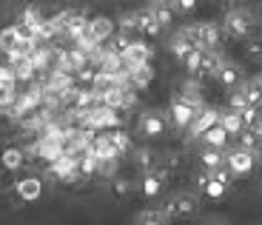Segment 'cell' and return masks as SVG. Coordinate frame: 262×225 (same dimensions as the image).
I'll return each mask as SVG.
<instances>
[{
    "label": "cell",
    "instance_id": "obj_1",
    "mask_svg": "<svg viewBox=\"0 0 262 225\" xmlns=\"http://www.w3.org/2000/svg\"><path fill=\"white\" fill-rule=\"evenodd\" d=\"M223 29H225V34H231L236 40H248L256 32V17L248 9H228L223 17Z\"/></svg>",
    "mask_w": 262,
    "mask_h": 225
},
{
    "label": "cell",
    "instance_id": "obj_2",
    "mask_svg": "<svg viewBox=\"0 0 262 225\" xmlns=\"http://www.w3.org/2000/svg\"><path fill=\"white\" fill-rule=\"evenodd\" d=\"M231 177H234V174H231L228 168H214V171L205 168V171L196 177V186H200V191H203L205 197L220 199V197H225V191L231 188Z\"/></svg>",
    "mask_w": 262,
    "mask_h": 225
},
{
    "label": "cell",
    "instance_id": "obj_3",
    "mask_svg": "<svg viewBox=\"0 0 262 225\" xmlns=\"http://www.w3.org/2000/svg\"><path fill=\"white\" fill-rule=\"evenodd\" d=\"M188 37L194 40L196 49H216L220 46V40H223V29L211 23V20H200V23H188L185 26Z\"/></svg>",
    "mask_w": 262,
    "mask_h": 225
},
{
    "label": "cell",
    "instance_id": "obj_4",
    "mask_svg": "<svg viewBox=\"0 0 262 225\" xmlns=\"http://www.w3.org/2000/svg\"><path fill=\"white\" fill-rule=\"evenodd\" d=\"M196 194H191V191H177V194H171L168 197V202H165V211H168V217L171 219H185V217H191V214L196 211Z\"/></svg>",
    "mask_w": 262,
    "mask_h": 225
},
{
    "label": "cell",
    "instance_id": "obj_5",
    "mask_svg": "<svg viewBox=\"0 0 262 225\" xmlns=\"http://www.w3.org/2000/svg\"><path fill=\"white\" fill-rule=\"evenodd\" d=\"M83 123L89 128H120V111L117 108H108V106H94V108H85V117Z\"/></svg>",
    "mask_w": 262,
    "mask_h": 225
},
{
    "label": "cell",
    "instance_id": "obj_6",
    "mask_svg": "<svg viewBox=\"0 0 262 225\" xmlns=\"http://www.w3.org/2000/svg\"><path fill=\"white\" fill-rule=\"evenodd\" d=\"M137 128L143 137L154 140V137H163L165 128H168V117H165V111H157V108H148V111L140 114L137 120Z\"/></svg>",
    "mask_w": 262,
    "mask_h": 225
},
{
    "label": "cell",
    "instance_id": "obj_7",
    "mask_svg": "<svg viewBox=\"0 0 262 225\" xmlns=\"http://www.w3.org/2000/svg\"><path fill=\"white\" fill-rule=\"evenodd\" d=\"M254 166H256V157H254V151H248V148H234V151L225 154V168H228L234 177L251 174Z\"/></svg>",
    "mask_w": 262,
    "mask_h": 225
},
{
    "label": "cell",
    "instance_id": "obj_8",
    "mask_svg": "<svg viewBox=\"0 0 262 225\" xmlns=\"http://www.w3.org/2000/svg\"><path fill=\"white\" fill-rule=\"evenodd\" d=\"M196 111H200V108L191 106V103H185V100L177 94V97L171 100V106H168V120H171L177 128H188L191 123H194Z\"/></svg>",
    "mask_w": 262,
    "mask_h": 225
},
{
    "label": "cell",
    "instance_id": "obj_9",
    "mask_svg": "<svg viewBox=\"0 0 262 225\" xmlns=\"http://www.w3.org/2000/svg\"><path fill=\"white\" fill-rule=\"evenodd\" d=\"M154 57V49L145 43V40H131L128 46L123 49V63L125 66H140V63H151Z\"/></svg>",
    "mask_w": 262,
    "mask_h": 225
},
{
    "label": "cell",
    "instance_id": "obj_10",
    "mask_svg": "<svg viewBox=\"0 0 262 225\" xmlns=\"http://www.w3.org/2000/svg\"><path fill=\"white\" fill-rule=\"evenodd\" d=\"M100 103H103V106H108V108H117V111H123V108L134 106V88L123 83V86L112 88V92H105L103 97H100Z\"/></svg>",
    "mask_w": 262,
    "mask_h": 225
},
{
    "label": "cell",
    "instance_id": "obj_11",
    "mask_svg": "<svg viewBox=\"0 0 262 225\" xmlns=\"http://www.w3.org/2000/svg\"><path fill=\"white\" fill-rule=\"evenodd\" d=\"M85 34L94 40V43H105V40L114 37V20L112 17H92L89 20V26H85Z\"/></svg>",
    "mask_w": 262,
    "mask_h": 225
},
{
    "label": "cell",
    "instance_id": "obj_12",
    "mask_svg": "<svg viewBox=\"0 0 262 225\" xmlns=\"http://www.w3.org/2000/svg\"><path fill=\"white\" fill-rule=\"evenodd\" d=\"M14 194H17L23 202H34V199L43 197V179L40 177H23L14 183Z\"/></svg>",
    "mask_w": 262,
    "mask_h": 225
},
{
    "label": "cell",
    "instance_id": "obj_13",
    "mask_svg": "<svg viewBox=\"0 0 262 225\" xmlns=\"http://www.w3.org/2000/svg\"><path fill=\"white\" fill-rule=\"evenodd\" d=\"M154 80V69L151 63H140V66H125V83L131 88H145Z\"/></svg>",
    "mask_w": 262,
    "mask_h": 225
},
{
    "label": "cell",
    "instance_id": "obj_14",
    "mask_svg": "<svg viewBox=\"0 0 262 225\" xmlns=\"http://www.w3.org/2000/svg\"><path fill=\"white\" fill-rule=\"evenodd\" d=\"M216 123H220V111H216V108H208V106H203L200 108V111H196V117H194V123H191V134H194V137H203L205 131H208L211 126H216Z\"/></svg>",
    "mask_w": 262,
    "mask_h": 225
},
{
    "label": "cell",
    "instance_id": "obj_15",
    "mask_svg": "<svg viewBox=\"0 0 262 225\" xmlns=\"http://www.w3.org/2000/svg\"><path fill=\"white\" fill-rule=\"evenodd\" d=\"M34 151L40 154L43 160H49V163H54V160H60L66 154V143L63 140H57V137H40V143H37V148Z\"/></svg>",
    "mask_w": 262,
    "mask_h": 225
},
{
    "label": "cell",
    "instance_id": "obj_16",
    "mask_svg": "<svg viewBox=\"0 0 262 225\" xmlns=\"http://www.w3.org/2000/svg\"><path fill=\"white\" fill-rule=\"evenodd\" d=\"M163 186H165V171H160V168H151V171L143 174L140 191H143L145 197H157V194L163 191Z\"/></svg>",
    "mask_w": 262,
    "mask_h": 225
},
{
    "label": "cell",
    "instance_id": "obj_17",
    "mask_svg": "<svg viewBox=\"0 0 262 225\" xmlns=\"http://www.w3.org/2000/svg\"><path fill=\"white\" fill-rule=\"evenodd\" d=\"M214 77L220 80V83H223L225 88H236V86H239V83L245 80V77H243V69L236 66V63H231V60H225L223 66H220V72H216Z\"/></svg>",
    "mask_w": 262,
    "mask_h": 225
},
{
    "label": "cell",
    "instance_id": "obj_18",
    "mask_svg": "<svg viewBox=\"0 0 262 225\" xmlns=\"http://www.w3.org/2000/svg\"><path fill=\"white\" fill-rule=\"evenodd\" d=\"M0 166L6 168V171H20V168L26 166V151L17 146H9L0 151Z\"/></svg>",
    "mask_w": 262,
    "mask_h": 225
},
{
    "label": "cell",
    "instance_id": "obj_19",
    "mask_svg": "<svg viewBox=\"0 0 262 225\" xmlns=\"http://www.w3.org/2000/svg\"><path fill=\"white\" fill-rule=\"evenodd\" d=\"M134 225H171V217L165 208H143L134 217Z\"/></svg>",
    "mask_w": 262,
    "mask_h": 225
},
{
    "label": "cell",
    "instance_id": "obj_20",
    "mask_svg": "<svg viewBox=\"0 0 262 225\" xmlns=\"http://www.w3.org/2000/svg\"><path fill=\"white\" fill-rule=\"evenodd\" d=\"M220 126L228 131V137H239V134L245 131V120H243L239 111L228 108V111H220Z\"/></svg>",
    "mask_w": 262,
    "mask_h": 225
},
{
    "label": "cell",
    "instance_id": "obj_21",
    "mask_svg": "<svg viewBox=\"0 0 262 225\" xmlns=\"http://www.w3.org/2000/svg\"><path fill=\"white\" fill-rule=\"evenodd\" d=\"M168 49H171V54H174V57L185 60V57H188V54L196 49V46H194V40L188 37V32H185V29H180V32L174 34V37H171Z\"/></svg>",
    "mask_w": 262,
    "mask_h": 225
},
{
    "label": "cell",
    "instance_id": "obj_22",
    "mask_svg": "<svg viewBox=\"0 0 262 225\" xmlns=\"http://www.w3.org/2000/svg\"><path fill=\"white\" fill-rule=\"evenodd\" d=\"M89 148H92L100 160H120V151L114 148V143H112V137H108V134H97V137L92 140V146H89Z\"/></svg>",
    "mask_w": 262,
    "mask_h": 225
},
{
    "label": "cell",
    "instance_id": "obj_23",
    "mask_svg": "<svg viewBox=\"0 0 262 225\" xmlns=\"http://www.w3.org/2000/svg\"><path fill=\"white\" fill-rule=\"evenodd\" d=\"M145 9L151 12V17L157 20V26H160V29H168L171 23H174V9H171L168 3H163V0H151Z\"/></svg>",
    "mask_w": 262,
    "mask_h": 225
},
{
    "label": "cell",
    "instance_id": "obj_24",
    "mask_svg": "<svg viewBox=\"0 0 262 225\" xmlns=\"http://www.w3.org/2000/svg\"><path fill=\"white\" fill-rule=\"evenodd\" d=\"M236 88L248 97L251 106H259V103H262V77H245Z\"/></svg>",
    "mask_w": 262,
    "mask_h": 225
},
{
    "label": "cell",
    "instance_id": "obj_25",
    "mask_svg": "<svg viewBox=\"0 0 262 225\" xmlns=\"http://www.w3.org/2000/svg\"><path fill=\"white\" fill-rule=\"evenodd\" d=\"M200 160H203V168H208V171L225 168V148H208L205 146V151L200 154Z\"/></svg>",
    "mask_w": 262,
    "mask_h": 225
},
{
    "label": "cell",
    "instance_id": "obj_26",
    "mask_svg": "<svg viewBox=\"0 0 262 225\" xmlns=\"http://www.w3.org/2000/svg\"><path fill=\"white\" fill-rule=\"evenodd\" d=\"M203 140H205V146H208V148H225V146H228V131L216 123V126H211L208 131L203 134Z\"/></svg>",
    "mask_w": 262,
    "mask_h": 225
},
{
    "label": "cell",
    "instance_id": "obj_27",
    "mask_svg": "<svg viewBox=\"0 0 262 225\" xmlns=\"http://www.w3.org/2000/svg\"><path fill=\"white\" fill-rule=\"evenodd\" d=\"M43 20H46V17H43V12H40L37 6H26L23 12H20V20H17V23H20V26H26L29 32H34V29H37Z\"/></svg>",
    "mask_w": 262,
    "mask_h": 225
},
{
    "label": "cell",
    "instance_id": "obj_28",
    "mask_svg": "<svg viewBox=\"0 0 262 225\" xmlns=\"http://www.w3.org/2000/svg\"><path fill=\"white\" fill-rule=\"evenodd\" d=\"M180 97H183L185 103H191V106H196V108L205 106V103H203V94H200V86H196L194 80H191V83H183V88H180Z\"/></svg>",
    "mask_w": 262,
    "mask_h": 225
},
{
    "label": "cell",
    "instance_id": "obj_29",
    "mask_svg": "<svg viewBox=\"0 0 262 225\" xmlns=\"http://www.w3.org/2000/svg\"><path fill=\"white\" fill-rule=\"evenodd\" d=\"M134 163H137L140 171H151L154 168V163H157V157H154V151H148V148H140V151H134Z\"/></svg>",
    "mask_w": 262,
    "mask_h": 225
},
{
    "label": "cell",
    "instance_id": "obj_30",
    "mask_svg": "<svg viewBox=\"0 0 262 225\" xmlns=\"http://www.w3.org/2000/svg\"><path fill=\"white\" fill-rule=\"evenodd\" d=\"M108 137H112V143H114V148H117L120 154H125L131 148V137L128 134L123 131V128H112V131H108Z\"/></svg>",
    "mask_w": 262,
    "mask_h": 225
},
{
    "label": "cell",
    "instance_id": "obj_31",
    "mask_svg": "<svg viewBox=\"0 0 262 225\" xmlns=\"http://www.w3.org/2000/svg\"><path fill=\"white\" fill-rule=\"evenodd\" d=\"M17 86V74H14L12 63H0V88H14Z\"/></svg>",
    "mask_w": 262,
    "mask_h": 225
},
{
    "label": "cell",
    "instance_id": "obj_32",
    "mask_svg": "<svg viewBox=\"0 0 262 225\" xmlns=\"http://www.w3.org/2000/svg\"><path fill=\"white\" fill-rule=\"evenodd\" d=\"M262 143V137L254 131V128H245L243 134H239V148H248V151H256V146Z\"/></svg>",
    "mask_w": 262,
    "mask_h": 225
},
{
    "label": "cell",
    "instance_id": "obj_33",
    "mask_svg": "<svg viewBox=\"0 0 262 225\" xmlns=\"http://www.w3.org/2000/svg\"><path fill=\"white\" fill-rule=\"evenodd\" d=\"M185 69H188V74H194V77H200V66H203V49H194V52L188 54V57L183 60Z\"/></svg>",
    "mask_w": 262,
    "mask_h": 225
},
{
    "label": "cell",
    "instance_id": "obj_34",
    "mask_svg": "<svg viewBox=\"0 0 262 225\" xmlns=\"http://www.w3.org/2000/svg\"><path fill=\"white\" fill-rule=\"evenodd\" d=\"M112 194L117 199H125L131 194V183L128 179H123V177H117V179H112Z\"/></svg>",
    "mask_w": 262,
    "mask_h": 225
},
{
    "label": "cell",
    "instance_id": "obj_35",
    "mask_svg": "<svg viewBox=\"0 0 262 225\" xmlns=\"http://www.w3.org/2000/svg\"><path fill=\"white\" fill-rule=\"evenodd\" d=\"M171 9H174V12H180V14H191L196 9V0H174V3H171Z\"/></svg>",
    "mask_w": 262,
    "mask_h": 225
},
{
    "label": "cell",
    "instance_id": "obj_36",
    "mask_svg": "<svg viewBox=\"0 0 262 225\" xmlns=\"http://www.w3.org/2000/svg\"><path fill=\"white\" fill-rule=\"evenodd\" d=\"M248 54H251V57H262V40H251V43H248Z\"/></svg>",
    "mask_w": 262,
    "mask_h": 225
},
{
    "label": "cell",
    "instance_id": "obj_37",
    "mask_svg": "<svg viewBox=\"0 0 262 225\" xmlns=\"http://www.w3.org/2000/svg\"><path fill=\"white\" fill-rule=\"evenodd\" d=\"M254 131H256V134H259V137H262V114H259V120H256V126H254Z\"/></svg>",
    "mask_w": 262,
    "mask_h": 225
},
{
    "label": "cell",
    "instance_id": "obj_38",
    "mask_svg": "<svg viewBox=\"0 0 262 225\" xmlns=\"http://www.w3.org/2000/svg\"><path fill=\"white\" fill-rule=\"evenodd\" d=\"M254 157H256V160H259V163H262V143H259V146H256V151H254Z\"/></svg>",
    "mask_w": 262,
    "mask_h": 225
},
{
    "label": "cell",
    "instance_id": "obj_39",
    "mask_svg": "<svg viewBox=\"0 0 262 225\" xmlns=\"http://www.w3.org/2000/svg\"><path fill=\"white\" fill-rule=\"evenodd\" d=\"M223 3H231V6H234V3H239V0H223Z\"/></svg>",
    "mask_w": 262,
    "mask_h": 225
},
{
    "label": "cell",
    "instance_id": "obj_40",
    "mask_svg": "<svg viewBox=\"0 0 262 225\" xmlns=\"http://www.w3.org/2000/svg\"><path fill=\"white\" fill-rule=\"evenodd\" d=\"M259 77H262V74H259Z\"/></svg>",
    "mask_w": 262,
    "mask_h": 225
}]
</instances>
